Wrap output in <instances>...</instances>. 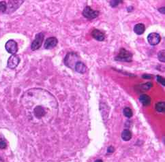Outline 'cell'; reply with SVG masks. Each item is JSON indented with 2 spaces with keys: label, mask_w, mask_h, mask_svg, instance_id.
I'll use <instances>...</instances> for the list:
<instances>
[{
  "label": "cell",
  "mask_w": 165,
  "mask_h": 162,
  "mask_svg": "<svg viewBox=\"0 0 165 162\" xmlns=\"http://www.w3.org/2000/svg\"><path fill=\"white\" fill-rule=\"evenodd\" d=\"M122 1H117V0H115V1H111L110 2V5L112 7H117L119 4H120L121 3H122Z\"/></svg>",
  "instance_id": "obj_21"
},
{
  "label": "cell",
  "mask_w": 165,
  "mask_h": 162,
  "mask_svg": "<svg viewBox=\"0 0 165 162\" xmlns=\"http://www.w3.org/2000/svg\"><path fill=\"white\" fill-rule=\"evenodd\" d=\"M123 112L124 116L127 117V118H131L132 115H133V114H132V111L129 107L124 108L123 110Z\"/></svg>",
  "instance_id": "obj_16"
},
{
  "label": "cell",
  "mask_w": 165,
  "mask_h": 162,
  "mask_svg": "<svg viewBox=\"0 0 165 162\" xmlns=\"http://www.w3.org/2000/svg\"><path fill=\"white\" fill-rule=\"evenodd\" d=\"M152 86H153V84L150 82H148V83H146L142 84V86L140 87V88L143 89V91H147L148 89H150Z\"/></svg>",
  "instance_id": "obj_19"
},
{
  "label": "cell",
  "mask_w": 165,
  "mask_h": 162,
  "mask_svg": "<svg viewBox=\"0 0 165 162\" xmlns=\"http://www.w3.org/2000/svg\"><path fill=\"white\" fill-rule=\"evenodd\" d=\"M74 69L76 72L80 73V74H85L87 70V66L84 64V63L80 62V61H79V62L75 63Z\"/></svg>",
  "instance_id": "obj_11"
},
{
  "label": "cell",
  "mask_w": 165,
  "mask_h": 162,
  "mask_svg": "<svg viewBox=\"0 0 165 162\" xmlns=\"http://www.w3.org/2000/svg\"><path fill=\"white\" fill-rule=\"evenodd\" d=\"M0 162H4V160H3V158L1 157H0Z\"/></svg>",
  "instance_id": "obj_27"
},
{
  "label": "cell",
  "mask_w": 165,
  "mask_h": 162,
  "mask_svg": "<svg viewBox=\"0 0 165 162\" xmlns=\"http://www.w3.org/2000/svg\"><path fill=\"white\" fill-rule=\"evenodd\" d=\"M156 110L159 112H164V102H160L156 104Z\"/></svg>",
  "instance_id": "obj_15"
},
{
  "label": "cell",
  "mask_w": 165,
  "mask_h": 162,
  "mask_svg": "<svg viewBox=\"0 0 165 162\" xmlns=\"http://www.w3.org/2000/svg\"><path fill=\"white\" fill-rule=\"evenodd\" d=\"M6 147H7L6 141L3 138L0 139V149H5L6 148Z\"/></svg>",
  "instance_id": "obj_20"
},
{
  "label": "cell",
  "mask_w": 165,
  "mask_h": 162,
  "mask_svg": "<svg viewBox=\"0 0 165 162\" xmlns=\"http://www.w3.org/2000/svg\"><path fill=\"white\" fill-rule=\"evenodd\" d=\"M164 52H165V51L162 50V51H160L158 54V58L159 61L161 62H162V63L165 62V54H164Z\"/></svg>",
  "instance_id": "obj_17"
},
{
  "label": "cell",
  "mask_w": 165,
  "mask_h": 162,
  "mask_svg": "<svg viewBox=\"0 0 165 162\" xmlns=\"http://www.w3.org/2000/svg\"><path fill=\"white\" fill-rule=\"evenodd\" d=\"M142 78L144 79H151L152 76L150 74H143L142 75Z\"/></svg>",
  "instance_id": "obj_23"
},
{
  "label": "cell",
  "mask_w": 165,
  "mask_h": 162,
  "mask_svg": "<svg viewBox=\"0 0 165 162\" xmlns=\"http://www.w3.org/2000/svg\"><path fill=\"white\" fill-rule=\"evenodd\" d=\"M132 58V54L130 51L122 48L119 51L118 55L115 57V59L118 62H131Z\"/></svg>",
  "instance_id": "obj_2"
},
{
  "label": "cell",
  "mask_w": 165,
  "mask_h": 162,
  "mask_svg": "<svg viewBox=\"0 0 165 162\" xmlns=\"http://www.w3.org/2000/svg\"><path fill=\"white\" fill-rule=\"evenodd\" d=\"M50 111V106H45L44 104H38L33 108L32 114H33L35 119H42L45 118V116Z\"/></svg>",
  "instance_id": "obj_1"
},
{
  "label": "cell",
  "mask_w": 165,
  "mask_h": 162,
  "mask_svg": "<svg viewBox=\"0 0 165 162\" xmlns=\"http://www.w3.org/2000/svg\"><path fill=\"white\" fill-rule=\"evenodd\" d=\"M20 62H21V59H20V57L18 55H12L9 57L8 60L7 66L10 69L14 70L18 66Z\"/></svg>",
  "instance_id": "obj_7"
},
{
  "label": "cell",
  "mask_w": 165,
  "mask_h": 162,
  "mask_svg": "<svg viewBox=\"0 0 165 162\" xmlns=\"http://www.w3.org/2000/svg\"><path fill=\"white\" fill-rule=\"evenodd\" d=\"M139 101L140 102V103H141L145 106H150L151 104L150 97L146 94H143L140 95L139 98Z\"/></svg>",
  "instance_id": "obj_12"
},
{
  "label": "cell",
  "mask_w": 165,
  "mask_h": 162,
  "mask_svg": "<svg viewBox=\"0 0 165 162\" xmlns=\"http://www.w3.org/2000/svg\"><path fill=\"white\" fill-rule=\"evenodd\" d=\"M157 81H158V83H160L163 86H165V81H164V78H163V77L158 75L157 76Z\"/></svg>",
  "instance_id": "obj_22"
},
{
  "label": "cell",
  "mask_w": 165,
  "mask_h": 162,
  "mask_svg": "<svg viewBox=\"0 0 165 162\" xmlns=\"http://www.w3.org/2000/svg\"><path fill=\"white\" fill-rule=\"evenodd\" d=\"M158 11L161 12V13H162V14H164V7L161 8H159Z\"/></svg>",
  "instance_id": "obj_25"
},
{
  "label": "cell",
  "mask_w": 165,
  "mask_h": 162,
  "mask_svg": "<svg viewBox=\"0 0 165 162\" xmlns=\"http://www.w3.org/2000/svg\"><path fill=\"white\" fill-rule=\"evenodd\" d=\"M146 31V26L143 23H138L134 27V31L136 34L142 35Z\"/></svg>",
  "instance_id": "obj_13"
},
{
  "label": "cell",
  "mask_w": 165,
  "mask_h": 162,
  "mask_svg": "<svg viewBox=\"0 0 165 162\" xmlns=\"http://www.w3.org/2000/svg\"><path fill=\"white\" fill-rule=\"evenodd\" d=\"M122 138L124 141H129L132 138V133L129 129H124L122 132Z\"/></svg>",
  "instance_id": "obj_14"
},
{
  "label": "cell",
  "mask_w": 165,
  "mask_h": 162,
  "mask_svg": "<svg viewBox=\"0 0 165 162\" xmlns=\"http://www.w3.org/2000/svg\"><path fill=\"white\" fill-rule=\"evenodd\" d=\"M6 50L11 55H16L18 51V44L14 40H9L5 45Z\"/></svg>",
  "instance_id": "obj_5"
},
{
  "label": "cell",
  "mask_w": 165,
  "mask_h": 162,
  "mask_svg": "<svg viewBox=\"0 0 165 162\" xmlns=\"http://www.w3.org/2000/svg\"><path fill=\"white\" fill-rule=\"evenodd\" d=\"M83 15L84 17L87 19H94L97 18L99 16V12L94 10L89 6H86L83 11Z\"/></svg>",
  "instance_id": "obj_4"
},
{
  "label": "cell",
  "mask_w": 165,
  "mask_h": 162,
  "mask_svg": "<svg viewBox=\"0 0 165 162\" xmlns=\"http://www.w3.org/2000/svg\"><path fill=\"white\" fill-rule=\"evenodd\" d=\"M7 8V3L6 2H0V12L2 13H6Z\"/></svg>",
  "instance_id": "obj_18"
},
{
  "label": "cell",
  "mask_w": 165,
  "mask_h": 162,
  "mask_svg": "<svg viewBox=\"0 0 165 162\" xmlns=\"http://www.w3.org/2000/svg\"><path fill=\"white\" fill-rule=\"evenodd\" d=\"M91 35L93 36V38L96 39L98 41L102 42L104 41V39H105V34H104V32L102 31L98 30H94L91 32Z\"/></svg>",
  "instance_id": "obj_10"
},
{
  "label": "cell",
  "mask_w": 165,
  "mask_h": 162,
  "mask_svg": "<svg viewBox=\"0 0 165 162\" xmlns=\"http://www.w3.org/2000/svg\"><path fill=\"white\" fill-rule=\"evenodd\" d=\"M23 1H9L7 4L6 11L5 13L10 14L13 13L17 8H19V6H21L23 3Z\"/></svg>",
  "instance_id": "obj_6"
},
{
  "label": "cell",
  "mask_w": 165,
  "mask_h": 162,
  "mask_svg": "<svg viewBox=\"0 0 165 162\" xmlns=\"http://www.w3.org/2000/svg\"><path fill=\"white\" fill-rule=\"evenodd\" d=\"M161 40V37L158 33H150L147 36V41L151 46L158 44Z\"/></svg>",
  "instance_id": "obj_8"
},
{
  "label": "cell",
  "mask_w": 165,
  "mask_h": 162,
  "mask_svg": "<svg viewBox=\"0 0 165 162\" xmlns=\"http://www.w3.org/2000/svg\"><path fill=\"white\" fill-rule=\"evenodd\" d=\"M58 43V40L57 38L55 37H51L46 40L44 46H45V49L47 50L52 49V48H53L54 47L57 46Z\"/></svg>",
  "instance_id": "obj_9"
},
{
  "label": "cell",
  "mask_w": 165,
  "mask_h": 162,
  "mask_svg": "<svg viewBox=\"0 0 165 162\" xmlns=\"http://www.w3.org/2000/svg\"><path fill=\"white\" fill-rule=\"evenodd\" d=\"M44 38H45V35H44L42 32H40V33L36 34L34 40L31 43V49L32 51H36L39 49L42 46Z\"/></svg>",
  "instance_id": "obj_3"
},
{
  "label": "cell",
  "mask_w": 165,
  "mask_h": 162,
  "mask_svg": "<svg viewBox=\"0 0 165 162\" xmlns=\"http://www.w3.org/2000/svg\"><path fill=\"white\" fill-rule=\"evenodd\" d=\"M114 151H115V148H113V147H112V146H111V147H109L108 148V150H107L108 153H113Z\"/></svg>",
  "instance_id": "obj_24"
},
{
  "label": "cell",
  "mask_w": 165,
  "mask_h": 162,
  "mask_svg": "<svg viewBox=\"0 0 165 162\" xmlns=\"http://www.w3.org/2000/svg\"><path fill=\"white\" fill-rule=\"evenodd\" d=\"M94 162H103V161L102 159H97V160H96Z\"/></svg>",
  "instance_id": "obj_26"
}]
</instances>
